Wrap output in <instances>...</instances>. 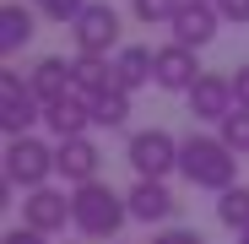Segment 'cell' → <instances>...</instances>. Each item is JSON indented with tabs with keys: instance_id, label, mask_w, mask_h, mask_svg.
Masks as SVG:
<instances>
[{
	"instance_id": "cell-3",
	"label": "cell",
	"mask_w": 249,
	"mask_h": 244,
	"mask_svg": "<svg viewBox=\"0 0 249 244\" xmlns=\"http://www.w3.org/2000/svg\"><path fill=\"white\" fill-rule=\"evenodd\" d=\"M0 174H6L22 195H27V190H44V185L60 174L54 147L38 141V136H11V141H6V157H0Z\"/></svg>"
},
{
	"instance_id": "cell-7",
	"label": "cell",
	"mask_w": 249,
	"mask_h": 244,
	"mask_svg": "<svg viewBox=\"0 0 249 244\" xmlns=\"http://www.w3.org/2000/svg\"><path fill=\"white\" fill-rule=\"evenodd\" d=\"M22 228H38V233H65V228H76V212H71V190H54V185H44V190H27L22 195Z\"/></svg>"
},
{
	"instance_id": "cell-13",
	"label": "cell",
	"mask_w": 249,
	"mask_h": 244,
	"mask_svg": "<svg viewBox=\"0 0 249 244\" xmlns=\"http://www.w3.org/2000/svg\"><path fill=\"white\" fill-rule=\"evenodd\" d=\"M71 93L76 98H103V93H114V60L108 55H76L71 60Z\"/></svg>"
},
{
	"instance_id": "cell-22",
	"label": "cell",
	"mask_w": 249,
	"mask_h": 244,
	"mask_svg": "<svg viewBox=\"0 0 249 244\" xmlns=\"http://www.w3.org/2000/svg\"><path fill=\"white\" fill-rule=\"evenodd\" d=\"M27 6H33L38 17H49V22H65V27H71L81 11H87V0H27Z\"/></svg>"
},
{
	"instance_id": "cell-11",
	"label": "cell",
	"mask_w": 249,
	"mask_h": 244,
	"mask_svg": "<svg viewBox=\"0 0 249 244\" xmlns=\"http://www.w3.org/2000/svg\"><path fill=\"white\" fill-rule=\"evenodd\" d=\"M195 55H200V49H184V44H162V49H157V87H162V93H190L195 81L206 76Z\"/></svg>"
},
{
	"instance_id": "cell-1",
	"label": "cell",
	"mask_w": 249,
	"mask_h": 244,
	"mask_svg": "<svg viewBox=\"0 0 249 244\" xmlns=\"http://www.w3.org/2000/svg\"><path fill=\"white\" fill-rule=\"evenodd\" d=\"M179 174L195 185V190H228L238 185V152L222 141V136H206V131H190L179 136Z\"/></svg>"
},
{
	"instance_id": "cell-27",
	"label": "cell",
	"mask_w": 249,
	"mask_h": 244,
	"mask_svg": "<svg viewBox=\"0 0 249 244\" xmlns=\"http://www.w3.org/2000/svg\"><path fill=\"white\" fill-rule=\"evenodd\" d=\"M238 244H249V228H244V233H238Z\"/></svg>"
},
{
	"instance_id": "cell-17",
	"label": "cell",
	"mask_w": 249,
	"mask_h": 244,
	"mask_svg": "<svg viewBox=\"0 0 249 244\" xmlns=\"http://www.w3.org/2000/svg\"><path fill=\"white\" fill-rule=\"evenodd\" d=\"M33 17H38V11H33V6H17V0H6V6H0V55H6V60H11L17 49L33 44V33H38Z\"/></svg>"
},
{
	"instance_id": "cell-18",
	"label": "cell",
	"mask_w": 249,
	"mask_h": 244,
	"mask_svg": "<svg viewBox=\"0 0 249 244\" xmlns=\"http://www.w3.org/2000/svg\"><path fill=\"white\" fill-rule=\"evenodd\" d=\"M92 125L98 131H124L130 125V93H103V98H92Z\"/></svg>"
},
{
	"instance_id": "cell-24",
	"label": "cell",
	"mask_w": 249,
	"mask_h": 244,
	"mask_svg": "<svg viewBox=\"0 0 249 244\" xmlns=\"http://www.w3.org/2000/svg\"><path fill=\"white\" fill-rule=\"evenodd\" d=\"M222 11V22H249V0H212Z\"/></svg>"
},
{
	"instance_id": "cell-10",
	"label": "cell",
	"mask_w": 249,
	"mask_h": 244,
	"mask_svg": "<svg viewBox=\"0 0 249 244\" xmlns=\"http://www.w3.org/2000/svg\"><path fill=\"white\" fill-rule=\"evenodd\" d=\"M54 163H60V179L76 190V185L98 179L103 152H98V141H92V136H71V141H60V147H54Z\"/></svg>"
},
{
	"instance_id": "cell-25",
	"label": "cell",
	"mask_w": 249,
	"mask_h": 244,
	"mask_svg": "<svg viewBox=\"0 0 249 244\" xmlns=\"http://www.w3.org/2000/svg\"><path fill=\"white\" fill-rule=\"evenodd\" d=\"M228 81H233V103H238V109H249V65H238Z\"/></svg>"
},
{
	"instance_id": "cell-19",
	"label": "cell",
	"mask_w": 249,
	"mask_h": 244,
	"mask_svg": "<svg viewBox=\"0 0 249 244\" xmlns=\"http://www.w3.org/2000/svg\"><path fill=\"white\" fill-rule=\"evenodd\" d=\"M217 223L233 228V233L249 228V185H228V190L217 195Z\"/></svg>"
},
{
	"instance_id": "cell-15",
	"label": "cell",
	"mask_w": 249,
	"mask_h": 244,
	"mask_svg": "<svg viewBox=\"0 0 249 244\" xmlns=\"http://www.w3.org/2000/svg\"><path fill=\"white\" fill-rule=\"evenodd\" d=\"M27 87H33V98L38 103H60V98H71V60H60V55H44L33 71H27Z\"/></svg>"
},
{
	"instance_id": "cell-12",
	"label": "cell",
	"mask_w": 249,
	"mask_h": 244,
	"mask_svg": "<svg viewBox=\"0 0 249 244\" xmlns=\"http://www.w3.org/2000/svg\"><path fill=\"white\" fill-rule=\"evenodd\" d=\"M124 201H130V217L136 223H168L174 217V190L162 185V179H136L130 190H124Z\"/></svg>"
},
{
	"instance_id": "cell-6",
	"label": "cell",
	"mask_w": 249,
	"mask_h": 244,
	"mask_svg": "<svg viewBox=\"0 0 249 244\" xmlns=\"http://www.w3.org/2000/svg\"><path fill=\"white\" fill-rule=\"evenodd\" d=\"M38 119H44V103L33 98V87H27V76L22 71H0V125H6V141L11 136H27Z\"/></svg>"
},
{
	"instance_id": "cell-14",
	"label": "cell",
	"mask_w": 249,
	"mask_h": 244,
	"mask_svg": "<svg viewBox=\"0 0 249 244\" xmlns=\"http://www.w3.org/2000/svg\"><path fill=\"white\" fill-rule=\"evenodd\" d=\"M146 81H157V49L124 44V49L114 55V87H119V93H136V87H146Z\"/></svg>"
},
{
	"instance_id": "cell-9",
	"label": "cell",
	"mask_w": 249,
	"mask_h": 244,
	"mask_svg": "<svg viewBox=\"0 0 249 244\" xmlns=\"http://www.w3.org/2000/svg\"><path fill=\"white\" fill-rule=\"evenodd\" d=\"M168 27H174V44H184V49H206V44L217 38V27H222V11L212 6V0H184L179 17H174Z\"/></svg>"
},
{
	"instance_id": "cell-4",
	"label": "cell",
	"mask_w": 249,
	"mask_h": 244,
	"mask_svg": "<svg viewBox=\"0 0 249 244\" xmlns=\"http://www.w3.org/2000/svg\"><path fill=\"white\" fill-rule=\"evenodd\" d=\"M124 163L136 169V179H168L179 169V136L168 131H136L130 141H124Z\"/></svg>"
},
{
	"instance_id": "cell-16",
	"label": "cell",
	"mask_w": 249,
	"mask_h": 244,
	"mask_svg": "<svg viewBox=\"0 0 249 244\" xmlns=\"http://www.w3.org/2000/svg\"><path fill=\"white\" fill-rule=\"evenodd\" d=\"M44 125L54 131V141L87 136V131H92V103L71 93V98H60V103H49V109H44Z\"/></svg>"
},
{
	"instance_id": "cell-21",
	"label": "cell",
	"mask_w": 249,
	"mask_h": 244,
	"mask_svg": "<svg viewBox=\"0 0 249 244\" xmlns=\"http://www.w3.org/2000/svg\"><path fill=\"white\" fill-rule=\"evenodd\" d=\"M217 136L238 152V157H249V109H233L228 119H222V125H217Z\"/></svg>"
},
{
	"instance_id": "cell-20",
	"label": "cell",
	"mask_w": 249,
	"mask_h": 244,
	"mask_svg": "<svg viewBox=\"0 0 249 244\" xmlns=\"http://www.w3.org/2000/svg\"><path fill=\"white\" fill-rule=\"evenodd\" d=\"M179 6H184V0H130V17L146 22V27H168L179 17Z\"/></svg>"
},
{
	"instance_id": "cell-26",
	"label": "cell",
	"mask_w": 249,
	"mask_h": 244,
	"mask_svg": "<svg viewBox=\"0 0 249 244\" xmlns=\"http://www.w3.org/2000/svg\"><path fill=\"white\" fill-rule=\"evenodd\" d=\"M6 244H49V233H38V228H11Z\"/></svg>"
},
{
	"instance_id": "cell-8",
	"label": "cell",
	"mask_w": 249,
	"mask_h": 244,
	"mask_svg": "<svg viewBox=\"0 0 249 244\" xmlns=\"http://www.w3.org/2000/svg\"><path fill=\"white\" fill-rule=\"evenodd\" d=\"M184 98H190V119H195V125H222V119L238 109L233 103V81L228 76H212V71H206Z\"/></svg>"
},
{
	"instance_id": "cell-23",
	"label": "cell",
	"mask_w": 249,
	"mask_h": 244,
	"mask_svg": "<svg viewBox=\"0 0 249 244\" xmlns=\"http://www.w3.org/2000/svg\"><path fill=\"white\" fill-rule=\"evenodd\" d=\"M152 244H206V239H200L195 228H162V233H157Z\"/></svg>"
},
{
	"instance_id": "cell-5",
	"label": "cell",
	"mask_w": 249,
	"mask_h": 244,
	"mask_svg": "<svg viewBox=\"0 0 249 244\" xmlns=\"http://www.w3.org/2000/svg\"><path fill=\"white\" fill-rule=\"evenodd\" d=\"M71 38H76V55H119V11L108 0H87V11L71 22Z\"/></svg>"
},
{
	"instance_id": "cell-2",
	"label": "cell",
	"mask_w": 249,
	"mask_h": 244,
	"mask_svg": "<svg viewBox=\"0 0 249 244\" xmlns=\"http://www.w3.org/2000/svg\"><path fill=\"white\" fill-rule=\"evenodd\" d=\"M71 212H76V233L81 239H92V244H114V233L130 223V201H124L114 185L103 179H87V185H76L71 190Z\"/></svg>"
}]
</instances>
